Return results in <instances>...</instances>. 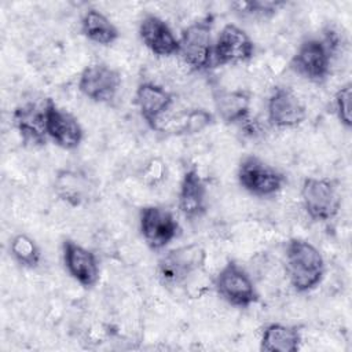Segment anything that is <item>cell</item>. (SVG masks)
<instances>
[{"label": "cell", "mask_w": 352, "mask_h": 352, "mask_svg": "<svg viewBox=\"0 0 352 352\" xmlns=\"http://www.w3.org/2000/svg\"><path fill=\"white\" fill-rule=\"evenodd\" d=\"M351 100H352V82L348 81L342 84L334 95V107L336 114L341 125L346 129L352 126V116H351Z\"/></svg>", "instance_id": "cell-25"}, {"label": "cell", "mask_w": 352, "mask_h": 352, "mask_svg": "<svg viewBox=\"0 0 352 352\" xmlns=\"http://www.w3.org/2000/svg\"><path fill=\"white\" fill-rule=\"evenodd\" d=\"M206 253L198 243L168 250L157 263V276L165 287H177L188 282L204 268Z\"/></svg>", "instance_id": "cell-2"}, {"label": "cell", "mask_w": 352, "mask_h": 352, "mask_svg": "<svg viewBox=\"0 0 352 352\" xmlns=\"http://www.w3.org/2000/svg\"><path fill=\"white\" fill-rule=\"evenodd\" d=\"M44 109L47 136L60 148L73 150L78 147L84 138L78 120L70 113L59 109L51 98L44 100Z\"/></svg>", "instance_id": "cell-11"}, {"label": "cell", "mask_w": 352, "mask_h": 352, "mask_svg": "<svg viewBox=\"0 0 352 352\" xmlns=\"http://www.w3.org/2000/svg\"><path fill=\"white\" fill-rule=\"evenodd\" d=\"M301 199L305 213L314 221L331 220L341 208L336 183L324 177H305L301 186Z\"/></svg>", "instance_id": "cell-6"}, {"label": "cell", "mask_w": 352, "mask_h": 352, "mask_svg": "<svg viewBox=\"0 0 352 352\" xmlns=\"http://www.w3.org/2000/svg\"><path fill=\"white\" fill-rule=\"evenodd\" d=\"M286 3L270 1V0H252V1H235L231 3V8L242 16L270 18L278 12Z\"/></svg>", "instance_id": "cell-24"}, {"label": "cell", "mask_w": 352, "mask_h": 352, "mask_svg": "<svg viewBox=\"0 0 352 352\" xmlns=\"http://www.w3.org/2000/svg\"><path fill=\"white\" fill-rule=\"evenodd\" d=\"M214 289L227 304L236 308H249L260 297L250 275L234 260L227 261L217 272Z\"/></svg>", "instance_id": "cell-5"}, {"label": "cell", "mask_w": 352, "mask_h": 352, "mask_svg": "<svg viewBox=\"0 0 352 352\" xmlns=\"http://www.w3.org/2000/svg\"><path fill=\"white\" fill-rule=\"evenodd\" d=\"M214 16L208 14L182 30L179 37V55L192 70L201 72L212 67L213 38L212 29Z\"/></svg>", "instance_id": "cell-3"}, {"label": "cell", "mask_w": 352, "mask_h": 352, "mask_svg": "<svg viewBox=\"0 0 352 352\" xmlns=\"http://www.w3.org/2000/svg\"><path fill=\"white\" fill-rule=\"evenodd\" d=\"M285 267L289 282L297 293H307L319 286L326 271L320 250L301 238H292L286 242Z\"/></svg>", "instance_id": "cell-1"}, {"label": "cell", "mask_w": 352, "mask_h": 352, "mask_svg": "<svg viewBox=\"0 0 352 352\" xmlns=\"http://www.w3.org/2000/svg\"><path fill=\"white\" fill-rule=\"evenodd\" d=\"M236 177L239 186L256 197L275 195L286 182L282 172L256 155H248L241 160Z\"/></svg>", "instance_id": "cell-7"}, {"label": "cell", "mask_w": 352, "mask_h": 352, "mask_svg": "<svg viewBox=\"0 0 352 352\" xmlns=\"http://www.w3.org/2000/svg\"><path fill=\"white\" fill-rule=\"evenodd\" d=\"M214 122V117L210 111L205 109H190L179 113L176 118H172L161 132H168L172 135H194Z\"/></svg>", "instance_id": "cell-22"}, {"label": "cell", "mask_w": 352, "mask_h": 352, "mask_svg": "<svg viewBox=\"0 0 352 352\" xmlns=\"http://www.w3.org/2000/svg\"><path fill=\"white\" fill-rule=\"evenodd\" d=\"M139 228L151 250L164 249L180 234V224L175 214L158 205H148L140 209Z\"/></svg>", "instance_id": "cell-8"}, {"label": "cell", "mask_w": 352, "mask_h": 352, "mask_svg": "<svg viewBox=\"0 0 352 352\" xmlns=\"http://www.w3.org/2000/svg\"><path fill=\"white\" fill-rule=\"evenodd\" d=\"M10 253L14 260L25 268H36L41 260V252L33 238L16 234L10 242Z\"/></svg>", "instance_id": "cell-23"}, {"label": "cell", "mask_w": 352, "mask_h": 352, "mask_svg": "<svg viewBox=\"0 0 352 352\" xmlns=\"http://www.w3.org/2000/svg\"><path fill=\"white\" fill-rule=\"evenodd\" d=\"M300 327L293 324L271 323L265 326L260 340L263 352H297L301 346Z\"/></svg>", "instance_id": "cell-19"}, {"label": "cell", "mask_w": 352, "mask_h": 352, "mask_svg": "<svg viewBox=\"0 0 352 352\" xmlns=\"http://www.w3.org/2000/svg\"><path fill=\"white\" fill-rule=\"evenodd\" d=\"M331 47L329 38L311 37L304 40L290 59V69L311 82H323L330 74Z\"/></svg>", "instance_id": "cell-4"}, {"label": "cell", "mask_w": 352, "mask_h": 352, "mask_svg": "<svg viewBox=\"0 0 352 352\" xmlns=\"http://www.w3.org/2000/svg\"><path fill=\"white\" fill-rule=\"evenodd\" d=\"M206 184L195 165H191L183 175L177 195V205L182 214L192 221L206 213Z\"/></svg>", "instance_id": "cell-15"}, {"label": "cell", "mask_w": 352, "mask_h": 352, "mask_svg": "<svg viewBox=\"0 0 352 352\" xmlns=\"http://www.w3.org/2000/svg\"><path fill=\"white\" fill-rule=\"evenodd\" d=\"M12 121L25 144L41 146L47 142L45 131V109L36 103H25L18 106L12 113Z\"/></svg>", "instance_id": "cell-17"}, {"label": "cell", "mask_w": 352, "mask_h": 352, "mask_svg": "<svg viewBox=\"0 0 352 352\" xmlns=\"http://www.w3.org/2000/svg\"><path fill=\"white\" fill-rule=\"evenodd\" d=\"M81 33L92 43L110 45L118 37L120 32L116 25L99 10H88L81 19Z\"/></svg>", "instance_id": "cell-21"}, {"label": "cell", "mask_w": 352, "mask_h": 352, "mask_svg": "<svg viewBox=\"0 0 352 352\" xmlns=\"http://www.w3.org/2000/svg\"><path fill=\"white\" fill-rule=\"evenodd\" d=\"M54 190L62 201L70 204L72 206L81 205L92 192L88 176L76 170H60L56 175Z\"/></svg>", "instance_id": "cell-20"}, {"label": "cell", "mask_w": 352, "mask_h": 352, "mask_svg": "<svg viewBox=\"0 0 352 352\" xmlns=\"http://www.w3.org/2000/svg\"><path fill=\"white\" fill-rule=\"evenodd\" d=\"M139 37L158 56L179 55V38L169 25L154 14H146L139 23Z\"/></svg>", "instance_id": "cell-16"}, {"label": "cell", "mask_w": 352, "mask_h": 352, "mask_svg": "<svg viewBox=\"0 0 352 352\" xmlns=\"http://www.w3.org/2000/svg\"><path fill=\"white\" fill-rule=\"evenodd\" d=\"M216 111L226 124H242L248 121L250 111V95L246 91H216L213 95Z\"/></svg>", "instance_id": "cell-18"}, {"label": "cell", "mask_w": 352, "mask_h": 352, "mask_svg": "<svg viewBox=\"0 0 352 352\" xmlns=\"http://www.w3.org/2000/svg\"><path fill=\"white\" fill-rule=\"evenodd\" d=\"M173 95L162 85L151 81L140 82L135 91L133 103L146 124L155 131L158 122L173 104Z\"/></svg>", "instance_id": "cell-13"}, {"label": "cell", "mask_w": 352, "mask_h": 352, "mask_svg": "<svg viewBox=\"0 0 352 352\" xmlns=\"http://www.w3.org/2000/svg\"><path fill=\"white\" fill-rule=\"evenodd\" d=\"M267 116L276 128H293L304 122L307 109L292 88L275 87L267 102Z\"/></svg>", "instance_id": "cell-12"}, {"label": "cell", "mask_w": 352, "mask_h": 352, "mask_svg": "<svg viewBox=\"0 0 352 352\" xmlns=\"http://www.w3.org/2000/svg\"><path fill=\"white\" fill-rule=\"evenodd\" d=\"M253 55L254 43L250 36L242 28L227 23L214 41L212 67L242 63L252 59Z\"/></svg>", "instance_id": "cell-9"}, {"label": "cell", "mask_w": 352, "mask_h": 352, "mask_svg": "<svg viewBox=\"0 0 352 352\" xmlns=\"http://www.w3.org/2000/svg\"><path fill=\"white\" fill-rule=\"evenodd\" d=\"M63 263L69 275L84 287H92L99 280V264L96 256L72 239L62 243Z\"/></svg>", "instance_id": "cell-14"}, {"label": "cell", "mask_w": 352, "mask_h": 352, "mask_svg": "<svg viewBox=\"0 0 352 352\" xmlns=\"http://www.w3.org/2000/svg\"><path fill=\"white\" fill-rule=\"evenodd\" d=\"M120 87V72L102 62L88 65L78 77V91L96 103H110Z\"/></svg>", "instance_id": "cell-10"}]
</instances>
